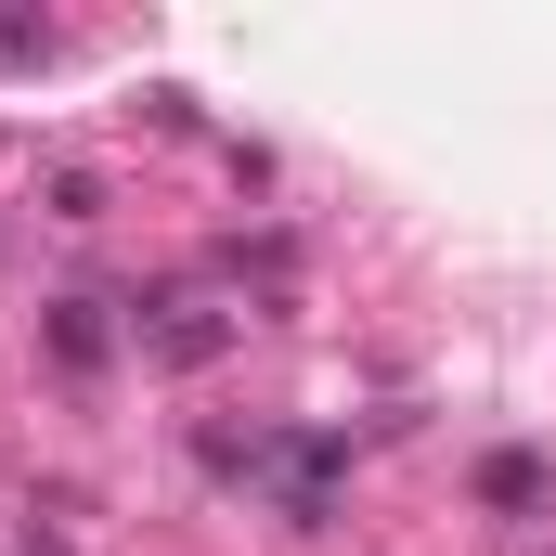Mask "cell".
<instances>
[{"label":"cell","instance_id":"6da1fadb","mask_svg":"<svg viewBox=\"0 0 556 556\" xmlns=\"http://www.w3.org/2000/svg\"><path fill=\"white\" fill-rule=\"evenodd\" d=\"M142 363H168V376H194V363H220L233 337H247V311H220V298H142L130 311Z\"/></svg>","mask_w":556,"mask_h":556},{"label":"cell","instance_id":"7a4b0ae2","mask_svg":"<svg viewBox=\"0 0 556 556\" xmlns=\"http://www.w3.org/2000/svg\"><path fill=\"white\" fill-rule=\"evenodd\" d=\"M39 350H52V376H104V350H117L104 298H52V311H39Z\"/></svg>","mask_w":556,"mask_h":556},{"label":"cell","instance_id":"3957f363","mask_svg":"<svg viewBox=\"0 0 556 556\" xmlns=\"http://www.w3.org/2000/svg\"><path fill=\"white\" fill-rule=\"evenodd\" d=\"M479 505H492V518H531V505H544V453H492V466H479Z\"/></svg>","mask_w":556,"mask_h":556},{"label":"cell","instance_id":"277c9868","mask_svg":"<svg viewBox=\"0 0 556 556\" xmlns=\"http://www.w3.org/2000/svg\"><path fill=\"white\" fill-rule=\"evenodd\" d=\"M39 207H52V220H104V181H91V168H52Z\"/></svg>","mask_w":556,"mask_h":556},{"label":"cell","instance_id":"5b68a950","mask_svg":"<svg viewBox=\"0 0 556 556\" xmlns=\"http://www.w3.org/2000/svg\"><path fill=\"white\" fill-rule=\"evenodd\" d=\"M52 52V26H26V13H0V65H39Z\"/></svg>","mask_w":556,"mask_h":556}]
</instances>
